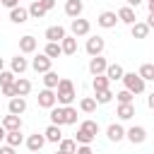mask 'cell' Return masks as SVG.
<instances>
[{
    "label": "cell",
    "instance_id": "obj_49",
    "mask_svg": "<svg viewBox=\"0 0 154 154\" xmlns=\"http://www.w3.org/2000/svg\"><path fill=\"white\" fill-rule=\"evenodd\" d=\"M147 10H149V12H154V2H147Z\"/></svg>",
    "mask_w": 154,
    "mask_h": 154
},
{
    "label": "cell",
    "instance_id": "obj_18",
    "mask_svg": "<svg viewBox=\"0 0 154 154\" xmlns=\"http://www.w3.org/2000/svg\"><path fill=\"white\" fill-rule=\"evenodd\" d=\"M43 137H46V142L60 144V140H63V130H60V125H48V128L43 130Z\"/></svg>",
    "mask_w": 154,
    "mask_h": 154
},
{
    "label": "cell",
    "instance_id": "obj_44",
    "mask_svg": "<svg viewBox=\"0 0 154 154\" xmlns=\"http://www.w3.org/2000/svg\"><path fill=\"white\" fill-rule=\"evenodd\" d=\"M0 154H17V152H14V147L5 144V147H0Z\"/></svg>",
    "mask_w": 154,
    "mask_h": 154
},
{
    "label": "cell",
    "instance_id": "obj_24",
    "mask_svg": "<svg viewBox=\"0 0 154 154\" xmlns=\"http://www.w3.org/2000/svg\"><path fill=\"white\" fill-rule=\"evenodd\" d=\"M12 87H14L17 96H29V91H31V82H29L26 77H17Z\"/></svg>",
    "mask_w": 154,
    "mask_h": 154
},
{
    "label": "cell",
    "instance_id": "obj_21",
    "mask_svg": "<svg viewBox=\"0 0 154 154\" xmlns=\"http://www.w3.org/2000/svg\"><path fill=\"white\" fill-rule=\"evenodd\" d=\"M26 67H29V60H26L24 55H14V58L10 60V70H12L14 75H22V72H26Z\"/></svg>",
    "mask_w": 154,
    "mask_h": 154
},
{
    "label": "cell",
    "instance_id": "obj_35",
    "mask_svg": "<svg viewBox=\"0 0 154 154\" xmlns=\"http://www.w3.org/2000/svg\"><path fill=\"white\" fill-rule=\"evenodd\" d=\"M14 79H17V75H14L12 70H2V72H0V89H2V87H12Z\"/></svg>",
    "mask_w": 154,
    "mask_h": 154
},
{
    "label": "cell",
    "instance_id": "obj_34",
    "mask_svg": "<svg viewBox=\"0 0 154 154\" xmlns=\"http://www.w3.org/2000/svg\"><path fill=\"white\" fill-rule=\"evenodd\" d=\"M79 130H84V132H89L91 137H96V135H99V123L87 118V120H82V123H79Z\"/></svg>",
    "mask_w": 154,
    "mask_h": 154
},
{
    "label": "cell",
    "instance_id": "obj_48",
    "mask_svg": "<svg viewBox=\"0 0 154 154\" xmlns=\"http://www.w3.org/2000/svg\"><path fill=\"white\" fill-rule=\"evenodd\" d=\"M5 137H7V130H5V128H2V123H0V142H2Z\"/></svg>",
    "mask_w": 154,
    "mask_h": 154
},
{
    "label": "cell",
    "instance_id": "obj_4",
    "mask_svg": "<svg viewBox=\"0 0 154 154\" xmlns=\"http://www.w3.org/2000/svg\"><path fill=\"white\" fill-rule=\"evenodd\" d=\"M84 48H87L89 58H96V55H101V53H103V48H106V41H103V36H89Z\"/></svg>",
    "mask_w": 154,
    "mask_h": 154
},
{
    "label": "cell",
    "instance_id": "obj_31",
    "mask_svg": "<svg viewBox=\"0 0 154 154\" xmlns=\"http://www.w3.org/2000/svg\"><path fill=\"white\" fill-rule=\"evenodd\" d=\"M5 142H7L10 147H14V149H17V147L24 142V137H22V130H10V132H7V137H5Z\"/></svg>",
    "mask_w": 154,
    "mask_h": 154
},
{
    "label": "cell",
    "instance_id": "obj_19",
    "mask_svg": "<svg viewBox=\"0 0 154 154\" xmlns=\"http://www.w3.org/2000/svg\"><path fill=\"white\" fill-rule=\"evenodd\" d=\"M130 34H132V38H147V36H149V24L137 19V22L130 26Z\"/></svg>",
    "mask_w": 154,
    "mask_h": 154
},
{
    "label": "cell",
    "instance_id": "obj_5",
    "mask_svg": "<svg viewBox=\"0 0 154 154\" xmlns=\"http://www.w3.org/2000/svg\"><path fill=\"white\" fill-rule=\"evenodd\" d=\"M51 125H70V116H67V106H55L51 108Z\"/></svg>",
    "mask_w": 154,
    "mask_h": 154
},
{
    "label": "cell",
    "instance_id": "obj_38",
    "mask_svg": "<svg viewBox=\"0 0 154 154\" xmlns=\"http://www.w3.org/2000/svg\"><path fill=\"white\" fill-rule=\"evenodd\" d=\"M75 142H77V144H91V142H94V137H91L89 132H84V130H77Z\"/></svg>",
    "mask_w": 154,
    "mask_h": 154
},
{
    "label": "cell",
    "instance_id": "obj_2",
    "mask_svg": "<svg viewBox=\"0 0 154 154\" xmlns=\"http://www.w3.org/2000/svg\"><path fill=\"white\" fill-rule=\"evenodd\" d=\"M123 84H125V89H128L130 94H142V91H144V87H147V82H144L137 72H125Z\"/></svg>",
    "mask_w": 154,
    "mask_h": 154
},
{
    "label": "cell",
    "instance_id": "obj_33",
    "mask_svg": "<svg viewBox=\"0 0 154 154\" xmlns=\"http://www.w3.org/2000/svg\"><path fill=\"white\" fill-rule=\"evenodd\" d=\"M137 75H140L144 82H154V63H144V65L137 70Z\"/></svg>",
    "mask_w": 154,
    "mask_h": 154
},
{
    "label": "cell",
    "instance_id": "obj_32",
    "mask_svg": "<svg viewBox=\"0 0 154 154\" xmlns=\"http://www.w3.org/2000/svg\"><path fill=\"white\" fill-rule=\"evenodd\" d=\"M77 147H79V144H77L75 140H67V137H63L60 144H58V149L65 152V154H77Z\"/></svg>",
    "mask_w": 154,
    "mask_h": 154
},
{
    "label": "cell",
    "instance_id": "obj_52",
    "mask_svg": "<svg viewBox=\"0 0 154 154\" xmlns=\"http://www.w3.org/2000/svg\"><path fill=\"white\" fill-rule=\"evenodd\" d=\"M144 2H154V0H144Z\"/></svg>",
    "mask_w": 154,
    "mask_h": 154
},
{
    "label": "cell",
    "instance_id": "obj_17",
    "mask_svg": "<svg viewBox=\"0 0 154 154\" xmlns=\"http://www.w3.org/2000/svg\"><path fill=\"white\" fill-rule=\"evenodd\" d=\"M36 46H38V41H36L31 34H26V36L19 38V53H24V55H26V53H34Z\"/></svg>",
    "mask_w": 154,
    "mask_h": 154
},
{
    "label": "cell",
    "instance_id": "obj_11",
    "mask_svg": "<svg viewBox=\"0 0 154 154\" xmlns=\"http://www.w3.org/2000/svg\"><path fill=\"white\" fill-rule=\"evenodd\" d=\"M43 144H46L43 132H34V135H29V137H26V147H29V152H31V154H38V152L43 149Z\"/></svg>",
    "mask_w": 154,
    "mask_h": 154
},
{
    "label": "cell",
    "instance_id": "obj_7",
    "mask_svg": "<svg viewBox=\"0 0 154 154\" xmlns=\"http://www.w3.org/2000/svg\"><path fill=\"white\" fill-rule=\"evenodd\" d=\"M118 22H120V19H118V12H111V10H103V12L99 14V19H96V24H99L101 29H113Z\"/></svg>",
    "mask_w": 154,
    "mask_h": 154
},
{
    "label": "cell",
    "instance_id": "obj_23",
    "mask_svg": "<svg viewBox=\"0 0 154 154\" xmlns=\"http://www.w3.org/2000/svg\"><path fill=\"white\" fill-rule=\"evenodd\" d=\"M106 77H108L111 82H116V79H123V77H125V70H123V65H118V63H108V67H106Z\"/></svg>",
    "mask_w": 154,
    "mask_h": 154
},
{
    "label": "cell",
    "instance_id": "obj_13",
    "mask_svg": "<svg viewBox=\"0 0 154 154\" xmlns=\"http://www.w3.org/2000/svg\"><path fill=\"white\" fill-rule=\"evenodd\" d=\"M106 137H108L111 142H123V140H125V128H123L120 123H111V125L106 128Z\"/></svg>",
    "mask_w": 154,
    "mask_h": 154
},
{
    "label": "cell",
    "instance_id": "obj_6",
    "mask_svg": "<svg viewBox=\"0 0 154 154\" xmlns=\"http://www.w3.org/2000/svg\"><path fill=\"white\" fill-rule=\"evenodd\" d=\"M125 140L132 142V144H142V142L147 140V130H144L142 125H132V128L125 130Z\"/></svg>",
    "mask_w": 154,
    "mask_h": 154
},
{
    "label": "cell",
    "instance_id": "obj_1",
    "mask_svg": "<svg viewBox=\"0 0 154 154\" xmlns=\"http://www.w3.org/2000/svg\"><path fill=\"white\" fill-rule=\"evenodd\" d=\"M55 96H58V103L60 106H70L75 101V84H72V79L63 77L60 84H58V89H55Z\"/></svg>",
    "mask_w": 154,
    "mask_h": 154
},
{
    "label": "cell",
    "instance_id": "obj_28",
    "mask_svg": "<svg viewBox=\"0 0 154 154\" xmlns=\"http://www.w3.org/2000/svg\"><path fill=\"white\" fill-rule=\"evenodd\" d=\"M108 84H111V79H108L106 75H96V77L91 79V87H94V94H96V91H103V89H111Z\"/></svg>",
    "mask_w": 154,
    "mask_h": 154
},
{
    "label": "cell",
    "instance_id": "obj_45",
    "mask_svg": "<svg viewBox=\"0 0 154 154\" xmlns=\"http://www.w3.org/2000/svg\"><path fill=\"white\" fill-rule=\"evenodd\" d=\"M125 2H128V5H130V7H135V10H137V7H140V5H142V2H144V0H125Z\"/></svg>",
    "mask_w": 154,
    "mask_h": 154
},
{
    "label": "cell",
    "instance_id": "obj_22",
    "mask_svg": "<svg viewBox=\"0 0 154 154\" xmlns=\"http://www.w3.org/2000/svg\"><path fill=\"white\" fill-rule=\"evenodd\" d=\"M2 128L10 132V130H22V116H14V113H7L2 118Z\"/></svg>",
    "mask_w": 154,
    "mask_h": 154
},
{
    "label": "cell",
    "instance_id": "obj_10",
    "mask_svg": "<svg viewBox=\"0 0 154 154\" xmlns=\"http://www.w3.org/2000/svg\"><path fill=\"white\" fill-rule=\"evenodd\" d=\"M106 67H108V60L103 55H96V58H89V72L96 77V75H106Z\"/></svg>",
    "mask_w": 154,
    "mask_h": 154
},
{
    "label": "cell",
    "instance_id": "obj_41",
    "mask_svg": "<svg viewBox=\"0 0 154 154\" xmlns=\"http://www.w3.org/2000/svg\"><path fill=\"white\" fill-rule=\"evenodd\" d=\"M38 2H41V5H43V10H46V12H48V10H53V7H55V0H38Z\"/></svg>",
    "mask_w": 154,
    "mask_h": 154
},
{
    "label": "cell",
    "instance_id": "obj_14",
    "mask_svg": "<svg viewBox=\"0 0 154 154\" xmlns=\"http://www.w3.org/2000/svg\"><path fill=\"white\" fill-rule=\"evenodd\" d=\"M82 10H84V2H82V0H65V14H67L70 19L82 17Z\"/></svg>",
    "mask_w": 154,
    "mask_h": 154
},
{
    "label": "cell",
    "instance_id": "obj_20",
    "mask_svg": "<svg viewBox=\"0 0 154 154\" xmlns=\"http://www.w3.org/2000/svg\"><path fill=\"white\" fill-rule=\"evenodd\" d=\"M60 48H63V55H75L77 53V38L72 34H67L63 41H60Z\"/></svg>",
    "mask_w": 154,
    "mask_h": 154
},
{
    "label": "cell",
    "instance_id": "obj_3",
    "mask_svg": "<svg viewBox=\"0 0 154 154\" xmlns=\"http://www.w3.org/2000/svg\"><path fill=\"white\" fill-rule=\"evenodd\" d=\"M36 101H38V106H41V108H48V111H51V108H55V103H58L55 89H46V87H43V89L38 91Z\"/></svg>",
    "mask_w": 154,
    "mask_h": 154
},
{
    "label": "cell",
    "instance_id": "obj_16",
    "mask_svg": "<svg viewBox=\"0 0 154 154\" xmlns=\"http://www.w3.org/2000/svg\"><path fill=\"white\" fill-rule=\"evenodd\" d=\"M26 111V99L24 96H14L7 101V113H14V116H22Z\"/></svg>",
    "mask_w": 154,
    "mask_h": 154
},
{
    "label": "cell",
    "instance_id": "obj_51",
    "mask_svg": "<svg viewBox=\"0 0 154 154\" xmlns=\"http://www.w3.org/2000/svg\"><path fill=\"white\" fill-rule=\"evenodd\" d=\"M55 154H65V152H60V149H58V152H55Z\"/></svg>",
    "mask_w": 154,
    "mask_h": 154
},
{
    "label": "cell",
    "instance_id": "obj_25",
    "mask_svg": "<svg viewBox=\"0 0 154 154\" xmlns=\"http://www.w3.org/2000/svg\"><path fill=\"white\" fill-rule=\"evenodd\" d=\"M10 19L14 24H24L29 19V7H14V10H10Z\"/></svg>",
    "mask_w": 154,
    "mask_h": 154
},
{
    "label": "cell",
    "instance_id": "obj_12",
    "mask_svg": "<svg viewBox=\"0 0 154 154\" xmlns=\"http://www.w3.org/2000/svg\"><path fill=\"white\" fill-rule=\"evenodd\" d=\"M46 38H48V43H60L67 34H65V26H60V24H55V26H48L46 29V34H43Z\"/></svg>",
    "mask_w": 154,
    "mask_h": 154
},
{
    "label": "cell",
    "instance_id": "obj_50",
    "mask_svg": "<svg viewBox=\"0 0 154 154\" xmlns=\"http://www.w3.org/2000/svg\"><path fill=\"white\" fill-rule=\"evenodd\" d=\"M2 70H5V63H2V58H0V72H2Z\"/></svg>",
    "mask_w": 154,
    "mask_h": 154
},
{
    "label": "cell",
    "instance_id": "obj_29",
    "mask_svg": "<svg viewBox=\"0 0 154 154\" xmlns=\"http://www.w3.org/2000/svg\"><path fill=\"white\" fill-rule=\"evenodd\" d=\"M29 17H31V19H43V17H46V10H43V5H41L38 0H34V2L29 5Z\"/></svg>",
    "mask_w": 154,
    "mask_h": 154
},
{
    "label": "cell",
    "instance_id": "obj_47",
    "mask_svg": "<svg viewBox=\"0 0 154 154\" xmlns=\"http://www.w3.org/2000/svg\"><path fill=\"white\" fill-rule=\"evenodd\" d=\"M147 24H149V29H154V12H149V17H147Z\"/></svg>",
    "mask_w": 154,
    "mask_h": 154
},
{
    "label": "cell",
    "instance_id": "obj_46",
    "mask_svg": "<svg viewBox=\"0 0 154 154\" xmlns=\"http://www.w3.org/2000/svg\"><path fill=\"white\" fill-rule=\"evenodd\" d=\"M147 106H149V108H152V111H154V91H152V94H149V96H147Z\"/></svg>",
    "mask_w": 154,
    "mask_h": 154
},
{
    "label": "cell",
    "instance_id": "obj_37",
    "mask_svg": "<svg viewBox=\"0 0 154 154\" xmlns=\"http://www.w3.org/2000/svg\"><path fill=\"white\" fill-rule=\"evenodd\" d=\"M94 99H96V103H108V101L113 99V91H111V89H103V91H96V94H94Z\"/></svg>",
    "mask_w": 154,
    "mask_h": 154
},
{
    "label": "cell",
    "instance_id": "obj_39",
    "mask_svg": "<svg viewBox=\"0 0 154 154\" xmlns=\"http://www.w3.org/2000/svg\"><path fill=\"white\" fill-rule=\"evenodd\" d=\"M116 99H118V103H132L135 94H130L128 89H123V91H118V94H116Z\"/></svg>",
    "mask_w": 154,
    "mask_h": 154
},
{
    "label": "cell",
    "instance_id": "obj_30",
    "mask_svg": "<svg viewBox=\"0 0 154 154\" xmlns=\"http://www.w3.org/2000/svg\"><path fill=\"white\" fill-rule=\"evenodd\" d=\"M96 106H99V103H96L94 96H84V99L79 101V111H82V113H94Z\"/></svg>",
    "mask_w": 154,
    "mask_h": 154
},
{
    "label": "cell",
    "instance_id": "obj_40",
    "mask_svg": "<svg viewBox=\"0 0 154 154\" xmlns=\"http://www.w3.org/2000/svg\"><path fill=\"white\" fill-rule=\"evenodd\" d=\"M0 91H2V96H7V99H14V96H17V91H14V87H2Z\"/></svg>",
    "mask_w": 154,
    "mask_h": 154
},
{
    "label": "cell",
    "instance_id": "obj_42",
    "mask_svg": "<svg viewBox=\"0 0 154 154\" xmlns=\"http://www.w3.org/2000/svg\"><path fill=\"white\" fill-rule=\"evenodd\" d=\"M2 5L7 10H14V7H19V0H2Z\"/></svg>",
    "mask_w": 154,
    "mask_h": 154
},
{
    "label": "cell",
    "instance_id": "obj_26",
    "mask_svg": "<svg viewBox=\"0 0 154 154\" xmlns=\"http://www.w3.org/2000/svg\"><path fill=\"white\" fill-rule=\"evenodd\" d=\"M116 116H118L120 120H130V118L135 116V103H118Z\"/></svg>",
    "mask_w": 154,
    "mask_h": 154
},
{
    "label": "cell",
    "instance_id": "obj_27",
    "mask_svg": "<svg viewBox=\"0 0 154 154\" xmlns=\"http://www.w3.org/2000/svg\"><path fill=\"white\" fill-rule=\"evenodd\" d=\"M60 79H63V77H58V72H53V70H51V72H46V75H43V87H46V89H58Z\"/></svg>",
    "mask_w": 154,
    "mask_h": 154
},
{
    "label": "cell",
    "instance_id": "obj_36",
    "mask_svg": "<svg viewBox=\"0 0 154 154\" xmlns=\"http://www.w3.org/2000/svg\"><path fill=\"white\" fill-rule=\"evenodd\" d=\"M43 53H46V55L53 60V58H60V55H63V48H60V43H46Z\"/></svg>",
    "mask_w": 154,
    "mask_h": 154
},
{
    "label": "cell",
    "instance_id": "obj_8",
    "mask_svg": "<svg viewBox=\"0 0 154 154\" xmlns=\"http://www.w3.org/2000/svg\"><path fill=\"white\" fill-rule=\"evenodd\" d=\"M70 31H72V36H75V38H77V36H87V34L91 31V24H89L87 19L77 17V19H72V22H70Z\"/></svg>",
    "mask_w": 154,
    "mask_h": 154
},
{
    "label": "cell",
    "instance_id": "obj_15",
    "mask_svg": "<svg viewBox=\"0 0 154 154\" xmlns=\"http://www.w3.org/2000/svg\"><path fill=\"white\" fill-rule=\"evenodd\" d=\"M118 19H120L123 24H128V26H132V24L137 22V12H135V7H130V5H125V7H120V10H118Z\"/></svg>",
    "mask_w": 154,
    "mask_h": 154
},
{
    "label": "cell",
    "instance_id": "obj_9",
    "mask_svg": "<svg viewBox=\"0 0 154 154\" xmlns=\"http://www.w3.org/2000/svg\"><path fill=\"white\" fill-rule=\"evenodd\" d=\"M51 63H53V60H51V58H48L46 53H38V55H36V58L31 60V67H34L36 72L46 75V72H51Z\"/></svg>",
    "mask_w": 154,
    "mask_h": 154
},
{
    "label": "cell",
    "instance_id": "obj_43",
    "mask_svg": "<svg viewBox=\"0 0 154 154\" xmlns=\"http://www.w3.org/2000/svg\"><path fill=\"white\" fill-rule=\"evenodd\" d=\"M77 154H94V152H91L89 144H79V147H77Z\"/></svg>",
    "mask_w": 154,
    "mask_h": 154
}]
</instances>
